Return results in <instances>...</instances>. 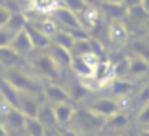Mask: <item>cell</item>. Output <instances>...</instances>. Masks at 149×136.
Returning <instances> with one entry per match:
<instances>
[{"label": "cell", "instance_id": "6da1fadb", "mask_svg": "<svg viewBox=\"0 0 149 136\" xmlns=\"http://www.w3.org/2000/svg\"><path fill=\"white\" fill-rule=\"evenodd\" d=\"M6 79H8V81L13 85L19 92H22V94H33V96L41 94V87H39V83L31 76H28L26 72H22V70L9 68V70L6 72Z\"/></svg>", "mask_w": 149, "mask_h": 136}, {"label": "cell", "instance_id": "7a4b0ae2", "mask_svg": "<svg viewBox=\"0 0 149 136\" xmlns=\"http://www.w3.org/2000/svg\"><path fill=\"white\" fill-rule=\"evenodd\" d=\"M87 109L90 112H94V114H98L101 118H105V120H109L111 116L122 112V105H120L116 99H112V98H98V99H94Z\"/></svg>", "mask_w": 149, "mask_h": 136}, {"label": "cell", "instance_id": "3957f363", "mask_svg": "<svg viewBox=\"0 0 149 136\" xmlns=\"http://www.w3.org/2000/svg\"><path fill=\"white\" fill-rule=\"evenodd\" d=\"M54 20L57 22V26H61L63 30H85V28L81 26V22H79V17L76 13H72V11H68L66 8H63V6H59V8H55L54 13Z\"/></svg>", "mask_w": 149, "mask_h": 136}, {"label": "cell", "instance_id": "277c9868", "mask_svg": "<svg viewBox=\"0 0 149 136\" xmlns=\"http://www.w3.org/2000/svg\"><path fill=\"white\" fill-rule=\"evenodd\" d=\"M33 68H35L41 76L50 79V81L61 77V68L54 63V59H52L48 53L46 55H41V57H37L35 61H33Z\"/></svg>", "mask_w": 149, "mask_h": 136}, {"label": "cell", "instance_id": "5b68a950", "mask_svg": "<svg viewBox=\"0 0 149 136\" xmlns=\"http://www.w3.org/2000/svg\"><path fill=\"white\" fill-rule=\"evenodd\" d=\"M42 96L46 98V101H50L52 105L70 101V94H68V90L65 87H61V85L54 83V81H50L46 87L42 88Z\"/></svg>", "mask_w": 149, "mask_h": 136}, {"label": "cell", "instance_id": "8992f818", "mask_svg": "<svg viewBox=\"0 0 149 136\" xmlns=\"http://www.w3.org/2000/svg\"><path fill=\"white\" fill-rule=\"evenodd\" d=\"M109 39L116 46H123L129 39V28L123 20H111L109 24Z\"/></svg>", "mask_w": 149, "mask_h": 136}, {"label": "cell", "instance_id": "52a82bcc", "mask_svg": "<svg viewBox=\"0 0 149 136\" xmlns=\"http://www.w3.org/2000/svg\"><path fill=\"white\" fill-rule=\"evenodd\" d=\"M26 31H28V35H30L33 50H48L52 46V39L46 35V33H42L35 24L28 22V24H26Z\"/></svg>", "mask_w": 149, "mask_h": 136}, {"label": "cell", "instance_id": "ba28073f", "mask_svg": "<svg viewBox=\"0 0 149 136\" xmlns=\"http://www.w3.org/2000/svg\"><path fill=\"white\" fill-rule=\"evenodd\" d=\"M0 94H2L4 101L11 107V109H19L20 107V92L6 77H0Z\"/></svg>", "mask_w": 149, "mask_h": 136}, {"label": "cell", "instance_id": "9c48e42d", "mask_svg": "<svg viewBox=\"0 0 149 136\" xmlns=\"http://www.w3.org/2000/svg\"><path fill=\"white\" fill-rule=\"evenodd\" d=\"M41 105H42V103L39 101V96L22 94V92H20V107H19V110H20L26 118H37Z\"/></svg>", "mask_w": 149, "mask_h": 136}, {"label": "cell", "instance_id": "30bf717a", "mask_svg": "<svg viewBox=\"0 0 149 136\" xmlns=\"http://www.w3.org/2000/svg\"><path fill=\"white\" fill-rule=\"evenodd\" d=\"M149 74V61L138 57V55L131 53L129 55V77L140 79Z\"/></svg>", "mask_w": 149, "mask_h": 136}, {"label": "cell", "instance_id": "8fae6325", "mask_svg": "<svg viewBox=\"0 0 149 136\" xmlns=\"http://www.w3.org/2000/svg\"><path fill=\"white\" fill-rule=\"evenodd\" d=\"M9 46L13 48L19 55H26V53L31 52V50H33V44H31V41H30V35H28L26 28H24L22 31H19L13 39H11V44H9Z\"/></svg>", "mask_w": 149, "mask_h": 136}, {"label": "cell", "instance_id": "7c38bea8", "mask_svg": "<svg viewBox=\"0 0 149 136\" xmlns=\"http://www.w3.org/2000/svg\"><path fill=\"white\" fill-rule=\"evenodd\" d=\"M52 107H54L55 121L59 123V125H66V123H70L72 118L76 116V109L72 107L70 101H66V103H55Z\"/></svg>", "mask_w": 149, "mask_h": 136}, {"label": "cell", "instance_id": "4fadbf2b", "mask_svg": "<svg viewBox=\"0 0 149 136\" xmlns=\"http://www.w3.org/2000/svg\"><path fill=\"white\" fill-rule=\"evenodd\" d=\"M48 55L54 59V63L57 65L63 70V68H70V63H72V52H68L65 48H59L55 44H52L48 48Z\"/></svg>", "mask_w": 149, "mask_h": 136}, {"label": "cell", "instance_id": "5bb4252c", "mask_svg": "<svg viewBox=\"0 0 149 136\" xmlns=\"http://www.w3.org/2000/svg\"><path fill=\"white\" fill-rule=\"evenodd\" d=\"M70 70L76 74V77H79V79L92 77V76H94V66L90 65V63H87L83 57H76V55H72Z\"/></svg>", "mask_w": 149, "mask_h": 136}, {"label": "cell", "instance_id": "9a60e30c", "mask_svg": "<svg viewBox=\"0 0 149 136\" xmlns=\"http://www.w3.org/2000/svg\"><path fill=\"white\" fill-rule=\"evenodd\" d=\"M109 90L116 98H123V96H129L134 90V83L129 81V79H112L109 83Z\"/></svg>", "mask_w": 149, "mask_h": 136}, {"label": "cell", "instance_id": "2e32d148", "mask_svg": "<svg viewBox=\"0 0 149 136\" xmlns=\"http://www.w3.org/2000/svg\"><path fill=\"white\" fill-rule=\"evenodd\" d=\"M26 24H28V19H26V15L24 13H11V17H9V20H8V24L4 26V30L9 33L11 37H15L19 31H22L26 28Z\"/></svg>", "mask_w": 149, "mask_h": 136}, {"label": "cell", "instance_id": "e0dca14e", "mask_svg": "<svg viewBox=\"0 0 149 136\" xmlns=\"http://www.w3.org/2000/svg\"><path fill=\"white\" fill-rule=\"evenodd\" d=\"M74 42H76L74 35L68 30H63V28H59V30L55 31V35L52 37V44H55V46H59V48H65L68 52H72Z\"/></svg>", "mask_w": 149, "mask_h": 136}, {"label": "cell", "instance_id": "ac0fdd59", "mask_svg": "<svg viewBox=\"0 0 149 136\" xmlns=\"http://www.w3.org/2000/svg\"><path fill=\"white\" fill-rule=\"evenodd\" d=\"M6 125L13 129V131H22L26 125V116L19 109H11L9 107V110L6 112Z\"/></svg>", "mask_w": 149, "mask_h": 136}, {"label": "cell", "instance_id": "d6986e66", "mask_svg": "<svg viewBox=\"0 0 149 136\" xmlns=\"http://www.w3.org/2000/svg\"><path fill=\"white\" fill-rule=\"evenodd\" d=\"M101 11L105 13L111 20H123L127 17V8L123 4H109L101 2Z\"/></svg>", "mask_w": 149, "mask_h": 136}, {"label": "cell", "instance_id": "ffe728a7", "mask_svg": "<svg viewBox=\"0 0 149 136\" xmlns=\"http://www.w3.org/2000/svg\"><path fill=\"white\" fill-rule=\"evenodd\" d=\"M55 8H59V0H31L30 2V11L41 15H52Z\"/></svg>", "mask_w": 149, "mask_h": 136}, {"label": "cell", "instance_id": "44dd1931", "mask_svg": "<svg viewBox=\"0 0 149 136\" xmlns=\"http://www.w3.org/2000/svg\"><path fill=\"white\" fill-rule=\"evenodd\" d=\"M19 61H20V55L17 53L11 46L0 48V66L11 68V66H15L17 63H19Z\"/></svg>", "mask_w": 149, "mask_h": 136}, {"label": "cell", "instance_id": "7402d4cb", "mask_svg": "<svg viewBox=\"0 0 149 136\" xmlns=\"http://www.w3.org/2000/svg\"><path fill=\"white\" fill-rule=\"evenodd\" d=\"M37 120L42 123L44 127H54L55 125V114H54V107H50L46 103L41 105V109H39V114H37Z\"/></svg>", "mask_w": 149, "mask_h": 136}, {"label": "cell", "instance_id": "603a6c76", "mask_svg": "<svg viewBox=\"0 0 149 136\" xmlns=\"http://www.w3.org/2000/svg\"><path fill=\"white\" fill-rule=\"evenodd\" d=\"M24 131L28 133V136H46V127L37 118H26Z\"/></svg>", "mask_w": 149, "mask_h": 136}, {"label": "cell", "instance_id": "cb8c5ba5", "mask_svg": "<svg viewBox=\"0 0 149 136\" xmlns=\"http://www.w3.org/2000/svg\"><path fill=\"white\" fill-rule=\"evenodd\" d=\"M59 6L66 8L68 11H72V13H76V15H81L83 11L88 8L87 0H59Z\"/></svg>", "mask_w": 149, "mask_h": 136}, {"label": "cell", "instance_id": "d4e9b609", "mask_svg": "<svg viewBox=\"0 0 149 136\" xmlns=\"http://www.w3.org/2000/svg\"><path fill=\"white\" fill-rule=\"evenodd\" d=\"M68 94H70V99H76V101H79V99H83L85 96L88 94V90L83 87V83L79 81V79L76 77L74 81L70 83V88H68Z\"/></svg>", "mask_w": 149, "mask_h": 136}, {"label": "cell", "instance_id": "484cf974", "mask_svg": "<svg viewBox=\"0 0 149 136\" xmlns=\"http://www.w3.org/2000/svg\"><path fill=\"white\" fill-rule=\"evenodd\" d=\"M127 123H129V116L125 112H118V114L111 116L109 120H105V125L111 129H123L127 127Z\"/></svg>", "mask_w": 149, "mask_h": 136}, {"label": "cell", "instance_id": "4316f807", "mask_svg": "<svg viewBox=\"0 0 149 136\" xmlns=\"http://www.w3.org/2000/svg\"><path fill=\"white\" fill-rule=\"evenodd\" d=\"M131 48H133L134 55H138V57L149 61V41H146V39H136Z\"/></svg>", "mask_w": 149, "mask_h": 136}, {"label": "cell", "instance_id": "83f0119b", "mask_svg": "<svg viewBox=\"0 0 149 136\" xmlns=\"http://www.w3.org/2000/svg\"><path fill=\"white\" fill-rule=\"evenodd\" d=\"M127 17L131 20L138 22V24H142V22H147L149 20V13L142 8V6H136V8H131L127 9Z\"/></svg>", "mask_w": 149, "mask_h": 136}, {"label": "cell", "instance_id": "f1b7e54d", "mask_svg": "<svg viewBox=\"0 0 149 136\" xmlns=\"http://www.w3.org/2000/svg\"><path fill=\"white\" fill-rule=\"evenodd\" d=\"M136 121L142 127H149V103H144L140 107L138 114H136Z\"/></svg>", "mask_w": 149, "mask_h": 136}, {"label": "cell", "instance_id": "f546056e", "mask_svg": "<svg viewBox=\"0 0 149 136\" xmlns=\"http://www.w3.org/2000/svg\"><path fill=\"white\" fill-rule=\"evenodd\" d=\"M13 11H9L8 8H4V6H0V28H4L6 24H8V20H9V17Z\"/></svg>", "mask_w": 149, "mask_h": 136}, {"label": "cell", "instance_id": "4dcf8cb0", "mask_svg": "<svg viewBox=\"0 0 149 136\" xmlns=\"http://www.w3.org/2000/svg\"><path fill=\"white\" fill-rule=\"evenodd\" d=\"M11 39H13V37H11L9 33L4 30V28H0V48L9 46V44H11Z\"/></svg>", "mask_w": 149, "mask_h": 136}, {"label": "cell", "instance_id": "1f68e13d", "mask_svg": "<svg viewBox=\"0 0 149 136\" xmlns=\"http://www.w3.org/2000/svg\"><path fill=\"white\" fill-rule=\"evenodd\" d=\"M138 101H140L142 105H144V103H149V81H147L146 87H142V90L138 92Z\"/></svg>", "mask_w": 149, "mask_h": 136}, {"label": "cell", "instance_id": "d6a6232c", "mask_svg": "<svg viewBox=\"0 0 149 136\" xmlns=\"http://www.w3.org/2000/svg\"><path fill=\"white\" fill-rule=\"evenodd\" d=\"M123 6L131 9V8H136V6H142V0H123Z\"/></svg>", "mask_w": 149, "mask_h": 136}, {"label": "cell", "instance_id": "836d02e7", "mask_svg": "<svg viewBox=\"0 0 149 136\" xmlns=\"http://www.w3.org/2000/svg\"><path fill=\"white\" fill-rule=\"evenodd\" d=\"M59 136H77V133L72 131V129H63V131L59 133Z\"/></svg>", "mask_w": 149, "mask_h": 136}, {"label": "cell", "instance_id": "e575fe53", "mask_svg": "<svg viewBox=\"0 0 149 136\" xmlns=\"http://www.w3.org/2000/svg\"><path fill=\"white\" fill-rule=\"evenodd\" d=\"M0 136H8V129H6L2 123H0Z\"/></svg>", "mask_w": 149, "mask_h": 136}, {"label": "cell", "instance_id": "d590c367", "mask_svg": "<svg viewBox=\"0 0 149 136\" xmlns=\"http://www.w3.org/2000/svg\"><path fill=\"white\" fill-rule=\"evenodd\" d=\"M142 8H144L147 13H149V0H142Z\"/></svg>", "mask_w": 149, "mask_h": 136}, {"label": "cell", "instance_id": "8d00e7d4", "mask_svg": "<svg viewBox=\"0 0 149 136\" xmlns=\"http://www.w3.org/2000/svg\"><path fill=\"white\" fill-rule=\"evenodd\" d=\"M101 2H109V4H123V0H101Z\"/></svg>", "mask_w": 149, "mask_h": 136}, {"label": "cell", "instance_id": "74e56055", "mask_svg": "<svg viewBox=\"0 0 149 136\" xmlns=\"http://www.w3.org/2000/svg\"><path fill=\"white\" fill-rule=\"evenodd\" d=\"M138 136H149V129H146V131H142Z\"/></svg>", "mask_w": 149, "mask_h": 136}, {"label": "cell", "instance_id": "f35d334b", "mask_svg": "<svg viewBox=\"0 0 149 136\" xmlns=\"http://www.w3.org/2000/svg\"><path fill=\"white\" fill-rule=\"evenodd\" d=\"M147 26H149V20H147Z\"/></svg>", "mask_w": 149, "mask_h": 136}]
</instances>
